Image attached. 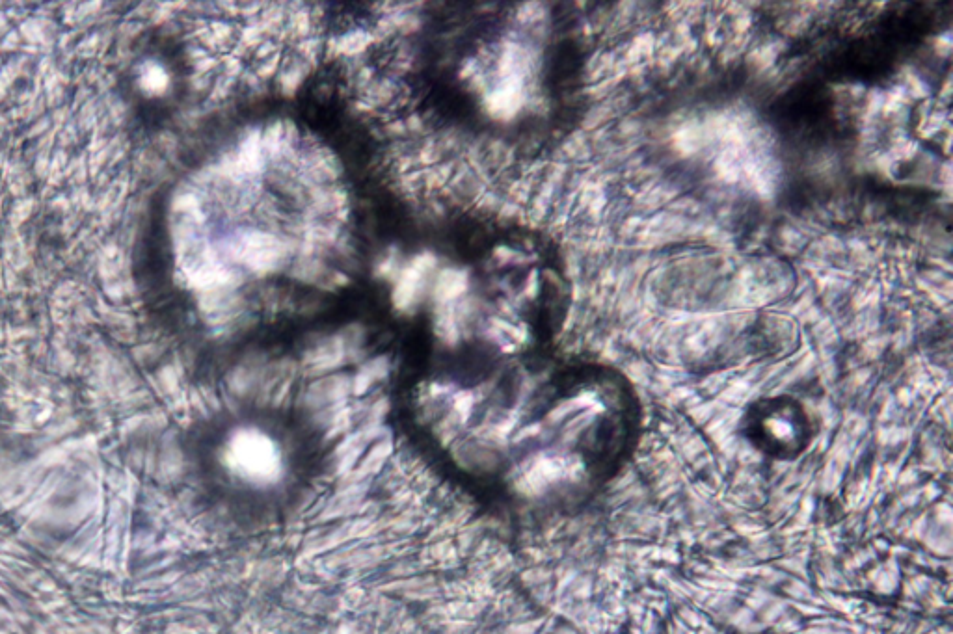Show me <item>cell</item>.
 Listing matches in <instances>:
<instances>
[{
  "label": "cell",
  "instance_id": "cell-1",
  "mask_svg": "<svg viewBox=\"0 0 953 634\" xmlns=\"http://www.w3.org/2000/svg\"><path fill=\"white\" fill-rule=\"evenodd\" d=\"M739 428L752 449L779 462L797 460L816 437V421L805 404L786 395L749 404Z\"/></svg>",
  "mask_w": 953,
  "mask_h": 634
},
{
  "label": "cell",
  "instance_id": "cell-2",
  "mask_svg": "<svg viewBox=\"0 0 953 634\" xmlns=\"http://www.w3.org/2000/svg\"><path fill=\"white\" fill-rule=\"evenodd\" d=\"M226 456L237 475L256 484L276 482L282 473V456L276 441L254 428L235 432L229 439Z\"/></svg>",
  "mask_w": 953,
  "mask_h": 634
},
{
  "label": "cell",
  "instance_id": "cell-3",
  "mask_svg": "<svg viewBox=\"0 0 953 634\" xmlns=\"http://www.w3.org/2000/svg\"><path fill=\"white\" fill-rule=\"evenodd\" d=\"M524 103L522 99V79L520 75L501 79V82L494 88V92L488 93L484 97V108L490 118L507 121L511 119L520 106Z\"/></svg>",
  "mask_w": 953,
  "mask_h": 634
},
{
  "label": "cell",
  "instance_id": "cell-4",
  "mask_svg": "<svg viewBox=\"0 0 953 634\" xmlns=\"http://www.w3.org/2000/svg\"><path fill=\"white\" fill-rule=\"evenodd\" d=\"M140 86L148 95H162L170 86V75L159 64H146L144 73L140 75Z\"/></svg>",
  "mask_w": 953,
  "mask_h": 634
},
{
  "label": "cell",
  "instance_id": "cell-5",
  "mask_svg": "<svg viewBox=\"0 0 953 634\" xmlns=\"http://www.w3.org/2000/svg\"><path fill=\"white\" fill-rule=\"evenodd\" d=\"M466 285H468L466 274L460 272V270L449 268V270H443L442 274H440L436 294H438V298H443V300L455 298V296H458L460 292L466 289Z\"/></svg>",
  "mask_w": 953,
  "mask_h": 634
},
{
  "label": "cell",
  "instance_id": "cell-6",
  "mask_svg": "<svg viewBox=\"0 0 953 634\" xmlns=\"http://www.w3.org/2000/svg\"><path fill=\"white\" fill-rule=\"evenodd\" d=\"M373 41H375L373 34L363 32V30H356V32H350V34L341 36V38L336 41V51L339 54H345V56H354V54L363 53Z\"/></svg>",
  "mask_w": 953,
  "mask_h": 634
},
{
  "label": "cell",
  "instance_id": "cell-7",
  "mask_svg": "<svg viewBox=\"0 0 953 634\" xmlns=\"http://www.w3.org/2000/svg\"><path fill=\"white\" fill-rule=\"evenodd\" d=\"M308 75L306 71V66L304 64H295L293 69H285L282 73V79H280V86H282V93L285 97H291L295 95L296 90L302 86V80Z\"/></svg>",
  "mask_w": 953,
  "mask_h": 634
},
{
  "label": "cell",
  "instance_id": "cell-8",
  "mask_svg": "<svg viewBox=\"0 0 953 634\" xmlns=\"http://www.w3.org/2000/svg\"><path fill=\"white\" fill-rule=\"evenodd\" d=\"M278 60H280V56H276V54H274V56L270 58L269 62H267L265 66L261 67L259 71H257V77H261V79H270L272 75H276V69H278Z\"/></svg>",
  "mask_w": 953,
  "mask_h": 634
}]
</instances>
